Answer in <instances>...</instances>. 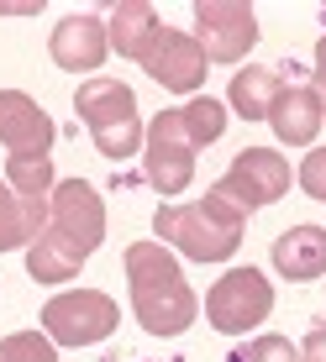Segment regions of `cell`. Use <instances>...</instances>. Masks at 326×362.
Returning <instances> with one entry per match:
<instances>
[{"label": "cell", "instance_id": "1", "mask_svg": "<svg viewBox=\"0 0 326 362\" xmlns=\"http://www.w3.org/2000/svg\"><path fill=\"white\" fill-rule=\"evenodd\" d=\"M127 289H132V315L142 320L147 336H184L200 315V299L184 284L179 257L163 242H132L127 247Z\"/></svg>", "mask_w": 326, "mask_h": 362}, {"label": "cell", "instance_id": "22", "mask_svg": "<svg viewBox=\"0 0 326 362\" xmlns=\"http://www.w3.org/2000/svg\"><path fill=\"white\" fill-rule=\"evenodd\" d=\"M232 362H300V346L290 336H253L247 346H237Z\"/></svg>", "mask_w": 326, "mask_h": 362}, {"label": "cell", "instance_id": "5", "mask_svg": "<svg viewBox=\"0 0 326 362\" xmlns=\"http://www.w3.org/2000/svg\"><path fill=\"white\" fill-rule=\"evenodd\" d=\"M116 320H121L116 299L100 289H69L43 305V331L53 346H95L116 331Z\"/></svg>", "mask_w": 326, "mask_h": 362}, {"label": "cell", "instance_id": "12", "mask_svg": "<svg viewBox=\"0 0 326 362\" xmlns=\"http://www.w3.org/2000/svg\"><path fill=\"white\" fill-rule=\"evenodd\" d=\"M0 142H6V153H47L53 147V121L27 90H0Z\"/></svg>", "mask_w": 326, "mask_h": 362}, {"label": "cell", "instance_id": "11", "mask_svg": "<svg viewBox=\"0 0 326 362\" xmlns=\"http://www.w3.org/2000/svg\"><path fill=\"white\" fill-rule=\"evenodd\" d=\"M106 47H111V37H106V21L90 16V11H79V16H64L53 27V42H47V53H53V64L58 69H69V74H90L106 64Z\"/></svg>", "mask_w": 326, "mask_h": 362}, {"label": "cell", "instance_id": "13", "mask_svg": "<svg viewBox=\"0 0 326 362\" xmlns=\"http://www.w3.org/2000/svg\"><path fill=\"white\" fill-rule=\"evenodd\" d=\"M321 121H326V105H321L316 90H305V84H284V95L274 100V110H269L274 136L290 142V147H310L321 136Z\"/></svg>", "mask_w": 326, "mask_h": 362}, {"label": "cell", "instance_id": "2", "mask_svg": "<svg viewBox=\"0 0 326 362\" xmlns=\"http://www.w3.org/2000/svg\"><path fill=\"white\" fill-rule=\"evenodd\" d=\"M153 231L169 247H179L184 257H195V263H227L237 247H242L247 216L232 210L227 199L206 194V199H190V205H158Z\"/></svg>", "mask_w": 326, "mask_h": 362}, {"label": "cell", "instance_id": "3", "mask_svg": "<svg viewBox=\"0 0 326 362\" xmlns=\"http://www.w3.org/2000/svg\"><path fill=\"white\" fill-rule=\"evenodd\" d=\"M74 110L95 136V153L111 163H127L142 153V116H137V95L121 79H84L74 95Z\"/></svg>", "mask_w": 326, "mask_h": 362}, {"label": "cell", "instance_id": "20", "mask_svg": "<svg viewBox=\"0 0 326 362\" xmlns=\"http://www.w3.org/2000/svg\"><path fill=\"white\" fill-rule=\"evenodd\" d=\"M227 116H232V110L221 105V100H210V95H195V100L179 105V121H184V132L195 136V147L216 142V136L227 132Z\"/></svg>", "mask_w": 326, "mask_h": 362}, {"label": "cell", "instance_id": "4", "mask_svg": "<svg viewBox=\"0 0 326 362\" xmlns=\"http://www.w3.org/2000/svg\"><path fill=\"white\" fill-rule=\"evenodd\" d=\"M284 189H290V163H284L274 147H242V153L232 158V168L210 184V194L227 199V205L242 210V216L284 199Z\"/></svg>", "mask_w": 326, "mask_h": 362}, {"label": "cell", "instance_id": "9", "mask_svg": "<svg viewBox=\"0 0 326 362\" xmlns=\"http://www.w3.org/2000/svg\"><path fill=\"white\" fill-rule=\"evenodd\" d=\"M47 226L64 231L84 257L106 242V199H100L95 184L84 179H58L53 194H47Z\"/></svg>", "mask_w": 326, "mask_h": 362}, {"label": "cell", "instance_id": "25", "mask_svg": "<svg viewBox=\"0 0 326 362\" xmlns=\"http://www.w3.org/2000/svg\"><path fill=\"white\" fill-rule=\"evenodd\" d=\"M43 0H0V16H37Z\"/></svg>", "mask_w": 326, "mask_h": 362}, {"label": "cell", "instance_id": "7", "mask_svg": "<svg viewBox=\"0 0 326 362\" xmlns=\"http://www.w3.org/2000/svg\"><path fill=\"white\" fill-rule=\"evenodd\" d=\"M195 136L184 132L179 110H158L153 127L142 132V168H147V184L158 194H184L195 179Z\"/></svg>", "mask_w": 326, "mask_h": 362}, {"label": "cell", "instance_id": "15", "mask_svg": "<svg viewBox=\"0 0 326 362\" xmlns=\"http://www.w3.org/2000/svg\"><path fill=\"white\" fill-rule=\"evenodd\" d=\"M274 268L290 284L321 279L326 273V226H290L284 236H274Z\"/></svg>", "mask_w": 326, "mask_h": 362}, {"label": "cell", "instance_id": "8", "mask_svg": "<svg viewBox=\"0 0 326 362\" xmlns=\"http://www.w3.org/2000/svg\"><path fill=\"white\" fill-rule=\"evenodd\" d=\"M195 42L210 64H242L258 42V11L247 0H200L195 6Z\"/></svg>", "mask_w": 326, "mask_h": 362}, {"label": "cell", "instance_id": "16", "mask_svg": "<svg viewBox=\"0 0 326 362\" xmlns=\"http://www.w3.org/2000/svg\"><path fill=\"white\" fill-rule=\"evenodd\" d=\"M43 231H47V199H21L0 179V252L32 247Z\"/></svg>", "mask_w": 326, "mask_h": 362}, {"label": "cell", "instance_id": "18", "mask_svg": "<svg viewBox=\"0 0 326 362\" xmlns=\"http://www.w3.org/2000/svg\"><path fill=\"white\" fill-rule=\"evenodd\" d=\"M284 95V79H279V69H237L232 74V116H242V121H269V110H274V100Z\"/></svg>", "mask_w": 326, "mask_h": 362}, {"label": "cell", "instance_id": "6", "mask_svg": "<svg viewBox=\"0 0 326 362\" xmlns=\"http://www.w3.org/2000/svg\"><path fill=\"white\" fill-rule=\"evenodd\" d=\"M269 315H274V284L263 279L258 268L221 273V279L210 284V294H206V320L221 336H242V331L263 326Z\"/></svg>", "mask_w": 326, "mask_h": 362}, {"label": "cell", "instance_id": "23", "mask_svg": "<svg viewBox=\"0 0 326 362\" xmlns=\"http://www.w3.org/2000/svg\"><path fill=\"white\" fill-rule=\"evenodd\" d=\"M295 179H300V189H305L310 199H321V205H326V147H310Z\"/></svg>", "mask_w": 326, "mask_h": 362}, {"label": "cell", "instance_id": "21", "mask_svg": "<svg viewBox=\"0 0 326 362\" xmlns=\"http://www.w3.org/2000/svg\"><path fill=\"white\" fill-rule=\"evenodd\" d=\"M0 362H58V346L47 341V331H16L0 341Z\"/></svg>", "mask_w": 326, "mask_h": 362}, {"label": "cell", "instance_id": "14", "mask_svg": "<svg viewBox=\"0 0 326 362\" xmlns=\"http://www.w3.org/2000/svg\"><path fill=\"white\" fill-rule=\"evenodd\" d=\"M106 37H111V47H116L121 58H137V64H142V58L153 53V42L163 37V21H158V11L147 6V0H121V6L111 11V21H106Z\"/></svg>", "mask_w": 326, "mask_h": 362}, {"label": "cell", "instance_id": "24", "mask_svg": "<svg viewBox=\"0 0 326 362\" xmlns=\"http://www.w3.org/2000/svg\"><path fill=\"white\" fill-rule=\"evenodd\" d=\"M300 362H326V320L305 336V346H300Z\"/></svg>", "mask_w": 326, "mask_h": 362}, {"label": "cell", "instance_id": "17", "mask_svg": "<svg viewBox=\"0 0 326 362\" xmlns=\"http://www.w3.org/2000/svg\"><path fill=\"white\" fill-rule=\"evenodd\" d=\"M79 268H84V252L69 242L64 231H53V226H47V231L27 247V273H32L37 284H64V279H74Z\"/></svg>", "mask_w": 326, "mask_h": 362}, {"label": "cell", "instance_id": "26", "mask_svg": "<svg viewBox=\"0 0 326 362\" xmlns=\"http://www.w3.org/2000/svg\"><path fill=\"white\" fill-rule=\"evenodd\" d=\"M310 74H316V95H321V105H326V37L316 42V69H310Z\"/></svg>", "mask_w": 326, "mask_h": 362}, {"label": "cell", "instance_id": "19", "mask_svg": "<svg viewBox=\"0 0 326 362\" xmlns=\"http://www.w3.org/2000/svg\"><path fill=\"white\" fill-rule=\"evenodd\" d=\"M6 184L16 189L21 199H47L53 194V158L47 153H11L6 158Z\"/></svg>", "mask_w": 326, "mask_h": 362}, {"label": "cell", "instance_id": "27", "mask_svg": "<svg viewBox=\"0 0 326 362\" xmlns=\"http://www.w3.org/2000/svg\"><path fill=\"white\" fill-rule=\"evenodd\" d=\"M321 21H326V11H321Z\"/></svg>", "mask_w": 326, "mask_h": 362}, {"label": "cell", "instance_id": "10", "mask_svg": "<svg viewBox=\"0 0 326 362\" xmlns=\"http://www.w3.org/2000/svg\"><path fill=\"white\" fill-rule=\"evenodd\" d=\"M206 64H210V58L200 53V42L190 32H163L153 42V53L142 58V69L153 74L163 90H174V95H195L200 84H206V74H210Z\"/></svg>", "mask_w": 326, "mask_h": 362}]
</instances>
